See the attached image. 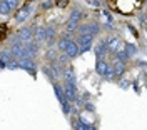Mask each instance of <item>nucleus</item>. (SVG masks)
I'll use <instances>...</instances> for the list:
<instances>
[{
    "mask_svg": "<svg viewBox=\"0 0 147 130\" xmlns=\"http://www.w3.org/2000/svg\"><path fill=\"white\" fill-rule=\"evenodd\" d=\"M95 70H97V74L102 75V77H105V78H112L114 77V67L109 64V62H105L104 58H97V65H95Z\"/></svg>",
    "mask_w": 147,
    "mask_h": 130,
    "instance_id": "nucleus-1",
    "label": "nucleus"
},
{
    "mask_svg": "<svg viewBox=\"0 0 147 130\" xmlns=\"http://www.w3.org/2000/svg\"><path fill=\"white\" fill-rule=\"evenodd\" d=\"M94 37H95V35H92V34H79L77 44H79V47H80V54H85V52H89V50L92 48Z\"/></svg>",
    "mask_w": 147,
    "mask_h": 130,
    "instance_id": "nucleus-2",
    "label": "nucleus"
},
{
    "mask_svg": "<svg viewBox=\"0 0 147 130\" xmlns=\"http://www.w3.org/2000/svg\"><path fill=\"white\" fill-rule=\"evenodd\" d=\"M100 32V27H99V23H95V22H90V23H84L79 27V34H92V35H97Z\"/></svg>",
    "mask_w": 147,
    "mask_h": 130,
    "instance_id": "nucleus-3",
    "label": "nucleus"
},
{
    "mask_svg": "<svg viewBox=\"0 0 147 130\" xmlns=\"http://www.w3.org/2000/svg\"><path fill=\"white\" fill-rule=\"evenodd\" d=\"M64 90H65V97H67V100L75 102V99L79 97V93H77V85L69 84V82H64Z\"/></svg>",
    "mask_w": 147,
    "mask_h": 130,
    "instance_id": "nucleus-4",
    "label": "nucleus"
},
{
    "mask_svg": "<svg viewBox=\"0 0 147 130\" xmlns=\"http://www.w3.org/2000/svg\"><path fill=\"white\" fill-rule=\"evenodd\" d=\"M107 44H109V52H112L114 55H115L119 50L124 48V42H122L119 37H110L109 40H107Z\"/></svg>",
    "mask_w": 147,
    "mask_h": 130,
    "instance_id": "nucleus-5",
    "label": "nucleus"
},
{
    "mask_svg": "<svg viewBox=\"0 0 147 130\" xmlns=\"http://www.w3.org/2000/svg\"><path fill=\"white\" fill-rule=\"evenodd\" d=\"M65 54L70 57V58H77L79 54H80V47L77 44V40H70L67 44V48H65Z\"/></svg>",
    "mask_w": 147,
    "mask_h": 130,
    "instance_id": "nucleus-6",
    "label": "nucleus"
},
{
    "mask_svg": "<svg viewBox=\"0 0 147 130\" xmlns=\"http://www.w3.org/2000/svg\"><path fill=\"white\" fill-rule=\"evenodd\" d=\"M94 52H95L97 58H104V57H105V54L109 52V44H107V40H100L99 44H95V47H94Z\"/></svg>",
    "mask_w": 147,
    "mask_h": 130,
    "instance_id": "nucleus-7",
    "label": "nucleus"
},
{
    "mask_svg": "<svg viewBox=\"0 0 147 130\" xmlns=\"http://www.w3.org/2000/svg\"><path fill=\"white\" fill-rule=\"evenodd\" d=\"M17 37L22 40V42H30V40H34L35 35H34V30L28 27H22L20 30L17 32Z\"/></svg>",
    "mask_w": 147,
    "mask_h": 130,
    "instance_id": "nucleus-8",
    "label": "nucleus"
},
{
    "mask_svg": "<svg viewBox=\"0 0 147 130\" xmlns=\"http://www.w3.org/2000/svg\"><path fill=\"white\" fill-rule=\"evenodd\" d=\"M64 82H69V84H74V85H77V75H75V70H74V67H65V70H64Z\"/></svg>",
    "mask_w": 147,
    "mask_h": 130,
    "instance_id": "nucleus-9",
    "label": "nucleus"
},
{
    "mask_svg": "<svg viewBox=\"0 0 147 130\" xmlns=\"http://www.w3.org/2000/svg\"><path fill=\"white\" fill-rule=\"evenodd\" d=\"M30 12H32V7L27 5V7H22V9L18 10V13L15 15V20H17L18 23H22V22H25L28 19V15H30Z\"/></svg>",
    "mask_w": 147,
    "mask_h": 130,
    "instance_id": "nucleus-10",
    "label": "nucleus"
},
{
    "mask_svg": "<svg viewBox=\"0 0 147 130\" xmlns=\"http://www.w3.org/2000/svg\"><path fill=\"white\" fill-rule=\"evenodd\" d=\"M20 68H25L27 72L34 74L35 72V64H34V58H20Z\"/></svg>",
    "mask_w": 147,
    "mask_h": 130,
    "instance_id": "nucleus-11",
    "label": "nucleus"
},
{
    "mask_svg": "<svg viewBox=\"0 0 147 130\" xmlns=\"http://www.w3.org/2000/svg\"><path fill=\"white\" fill-rule=\"evenodd\" d=\"M54 92H55V97H57V100L62 103L64 100H67V97H65V90H64V85H59L57 82H54Z\"/></svg>",
    "mask_w": 147,
    "mask_h": 130,
    "instance_id": "nucleus-12",
    "label": "nucleus"
},
{
    "mask_svg": "<svg viewBox=\"0 0 147 130\" xmlns=\"http://www.w3.org/2000/svg\"><path fill=\"white\" fill-rule=\"evenodd\" d=\"M34 35H35L37 42H45V40H47V28L35 27V28H34Z\"/></svg>",
    "mask_w": 147,
    "mask_h": 130,
    "instance_id": "nucleus-13",
    "label": "nucleus"
},
{
    "mask_svg": "<svg viewBox=\"0 0 147 130\" xmlns=\"http://www.w3.org/2000/svg\"><path fill=\"white\" fill-rule=\"evenodd\" d=\"M112 67H114V74L115 75H122L124 72H125V62H122V60H114V64H112Z\"/></svg>",
    "mask_w": 147,
    "mask_h": 130,
    "instance_id": "nucleus-14",
    "label": "nucleus"
},
{
    "mask_svg": "<svg viewBox=\"0 0 147 130\" xmlns=\"http://www.w3.org/2000/svg\"><path fill=\"white\" fill-rule=\"evenodd\" d=\"M55 27H47V47H49V48H50V47L54 45L55 44Z\"/></svg>",
    "mask_w": 147,
    "mask_h": 130,
    "instance_id": "nucleus-15",
    "label": "nucleus"
},
{
    "mask_svg": "<svg viewBox=\"0 0 147 130\" xmlns=\"http://www.w3.org/2000/svg\"><path fill=\"white\" fill-rule=\"evenodd\" d=\"M79 22H75V20H67V23H65V32H70V34H74V32H79Z\"/></svg>",
    "mask_w": 147,
    "mask_h": 130,
    "instance_id": "nucleus-16",
    "label": "nucleus"
},
{
    "mask_svg": "<svg viewBox=\"0 0 147 130\" xmlns=\"http://www.w3.org/2000/svg\"><path fill=\"white\" fill-rule=\"evenodd\" d=\"M70 60H72V58L67 55L65 52H62V54L59 55V58H57V64L60 65V67H64V68H65V67H69V62H70Z\"/></svg>",
    "mask_w": 147,
    "mask_h": 130,
    "instance_id": "nucleus-17",
    "label": "nucleus"
},
{
    "mask_svg": "<svg viewBox=\"0 0 147 130\" xmlns=\"http://www.w3.org/2000/svg\"><path fill=\"white\" fill-rule=\"evenodd\" d=\"M82 17H84V12H82V10L74 9L72 12H70V17H69V19H70V20H75V22H79Z\"/></svg>",
    "mask_w": 147,
    "mask_h": 130,
    "instance_id": "nucleus-18",
    "label": "nucleus"
},
{
    "mask_svg": "<svg viewBox=\"0 0 147 130\" xmlns=\"http://www.w3.org/2000/svg\"><path fill=\"white\" fill-rule=\"evenodd\" d=\"M115 58H117V60H122V62H127L129 58H130V55L127 54L125 48H122V50H119V52L115 54Z\"/></svg>",
    "mask_w": 147,
    "mask_h": 130,
    "instance_id": "nucleus-19",
    "label": "nucleus"
},
{
    "mask_svg": "<svg viewBox=\"0 0 147 130\" xmlns=\"http://www.w3.org/2000/svg\"><path fill=\"white\" fill-rule=\"evenodd\" d=\"M70 100H64V102L60 103L62 105V112H64V115H70L72 113V107H70Z\"/></svg>",
    "mask_w": 147,
    "mask_h": 130,
    "instance_id": "nucleus-20",
    "label": "nucleus"
},
{
    "mask_svg": "<svg viewBox=\"0 0 147 130\" xmlns=\"http://www.w3.org/2000/svg\"><path fill=\"white\" fill-rule=\"evenodd\" d=\"M124 48L127 50V54L130 57H134V55H136V52H137V48H136L134 44H124Z\"/></svg>",
    "mask_w": 147,
    "mask_h": 130,
    "instance_id": "nucleus-21",
    "label": "nucleus"
},
{
    "mask_svg": "<svg viewBox=\"0 0 147 130\" xmlns=\"http://www.w3.org/2000/svg\"><path fill=\"white\" fill-rule=\"evenodd\" d=\"M0 13H2V15H7V13H10V9H9V5H7V3H5L3 0L0 2Z\"/></svg>",
    "mask_w": 147,
    "mask_h": 130,
    "instance_id": "nucleus-22",
    "label": "nucleus"
},
{
    "mask_svg": "<svg viewBox=\"0 0 147 130\" xmlns=\"http://www.w3.org/2000/svg\"><path fill=\"white\" fill-rule=\"evenodd\" d=\"M3 2H5V3L9 5L10 12H12V10H15V9L18 7V0H3Z\"/></svg>",
    "mask_w": 147,
    "mask_h": 130,
    "instance_id": "nucleus-23",
    "label": "nucleus"
},
{
    "mask_svg": "<svg viewBox=\"0 0 147 130\" xmlns=\"http://www.w3.org/2000/svg\"><path fill=\"white\" fill-rule=\"evenodd\" d=\"M50 7H54V2L52 0H47V2H44V5H42V9H50Z\"/></svg>",
    "mask_w": 147,
    "mask_h": 130,
    "instance_id": "nucleus-24",
    "label": "nucleus"
},
{
    "mask_svg": "<svg viewBox=\"0 0 147 130\" xmlns=\"http://www.w3.org/2000/svg\"><path fill=\"white\" fill-rule=\"evenodd\" d=\"M85 109H87V112H94V105H90V103H85Z\"/></svg>",
    "mask_w": 147,
    "mask_h": 130,
    "instance_id": "nucleus-25",
    "label": "nucleus"
},
{
    "mask_svg": "<svg viewBox=\"0 0 147 130\" xmlns=\"http://www.w3.org/2000/svg\"><path fill=\"white\" fill-rule=\"evenodd\" d=\"M57 2H59V7H65L69 0H57Z\"/></svg>",
    "mask_w": 147,
    "mask_h": 130,
    "instance_id": "nucleus-26",
    "label": "nucleus"
},
{
    "mask_svg": "<svg viewBox=\"0 0 147 130\" xmlns=\"http://www.w3.org/2000/svg\"><path fill=\"white\" fill-rule=\"evenodd\" d=\"M142 20H144V22H146V23H147V13H146V15H144V17H142Z\"/></svg>",
    "mask_w": 147,
    "mask_h": 130,
    "instance_id": "nucleus-27",
    "label": "nucleus"
},
{
    "mask_svg": "<svg viewBox=\"0 0 147 130\" xmlns=\"http://www.w3.org/2000/svg\"><path fill=\"white\" fill-rule=\"evenodd\" d=\"M146 30H147V25H146Z\"/></svg>",
    "mask_w": 147,
    "mask_h": 130,
    "instance_id": "nucleus-28",
    "label": "nucleus"
}]
</instances>
